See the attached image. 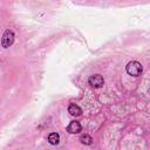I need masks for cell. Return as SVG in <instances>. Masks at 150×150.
Returning a JSON list of instances; mask_svg holds the SVG:
<instances>
[{
	"label": "cell",
	"instance_id": "1",
	"mask_svg": "<svg viewBox=\"0 0 150 150\" xmlns=\"http://www.w3.org/2000/svg\"><path fill=\"white\" fill-rule=\"evenodd\" d=\"M125 70L131 76H139L143 71V67L138 61H130L125 66Z\"/></svg>",
	"mask_w": 150,
	"mask_h": 150
},
{
	"label": "cell",
	"instance_id": "2",
	"mask_svg": "<svg viewBox=\"0 0 150 150\" xmlns=\"http://www.w3.org/2000/svg\"><path fill=\"white\" fill-rule=\"evenodd\" d=\"M14 33H13V30H11V29H6L5 32H4V34H2V38H1V46L4 47V48H8V47H11L12 45H13V42H14Z\"/></svg>",
	"mask_w": 150,
	"mask_h": 150
},
{
	"label": "cell",
	"instance_id": "3",
	"mask_svg": "<svg viewBox=\"0 0 150 150\" xmlns=\"http://www.w3.org/2000/svg\"><path fill=\"white\" fill-rule=\"evenodd\" d=\"M88 83H89L93 88H101V87H103V84H104V79L102 77V75L95 74V75H91V76L88 79Z\"/></svg>",
	"mask_w": 150,
	"mask_h": 150
},
{
	"label": "cell",
	"instance_id": "4",
	"mask_svg": "<svg viewBox=\"0 0 150 150\" xmlns=\"http://www.w3.org/2000/svg\"><path fill=\"white\" fill-rule=\"evenodd\" d=\"M81 130H82V127L77 121H71L67 127V131L70 134H79Z\"/></svg>",
	"mask_w": 150,
	"mask_h": 150
},
{
	"label": "cell",
	"instance_id": "5",
	"mask_svg": "<svg viewBox=\"0 0 150 150\" xmlns=\"http://www.w3.org/2000/svg\"><path fill=\"white\" fill-rule=\"evenodd\" d=\"M68 112L71 115V116H80L82 114V109L75 104V103H70L69 107H68Z\"/></svg>",
	"mask_w": 150,
	"mask_h": 150
},
{
	"label": "cell",
	"instance_id": "6",
	"mask_svg": "<svg viewBox=\"0 0 150 150\" xmlns=\"http://www.w3.org/2000/svg\"><path fill=\"white\" fill-rule=\"evenodd\" d=\"M48 142L52 144V145H56L59 142H60V135L57 132H50L48 135Z\"/></svg>",
	"mask_w": 150,
	"mask_h": 150
},
{
	"label": "cell",
	"instance_id": "7",
	"mask_svg": "<svg viewBox=\"0 0 150 150\" xmlns=\"http://www.w3.org/2000/svg\"><path fill=\"white\" fill-rule=\"evenodd\" d=\"M80 141L82 144H86V145H90L93 143V138L91 136H89L88 134H84V135H81L80 136Z\"/></svg>",
	"mask_w": 150,
	"mask_h": 150
}]
</instances>
